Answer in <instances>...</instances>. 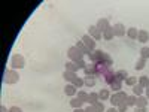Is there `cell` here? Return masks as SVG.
Here are the masks:
<instances>
[{"label": "cell", "instance_id": "26", "mask_svg": "<svg viewBox=\"0 0 149 112\" xmlns=\"http://www.w3.org/2000/svg\"><path fill=\"white\" fill-rule=\"evenodd\" d=\"M66 70H69V72H74V73H76V70H78L76 63H73V61H67V63H66Z\"/></svg>", "mask_w": 149, "mask_h": 112}, {"label": "cell", "instance_id": "41", "mask_svg": "<svg viewBox=\"0 0 149 112\" xmlns=\"http://www.w3.org/2000/svg\"><path fill=\"white\" fill-rule=\"evenodd\" d=\"M145 94H146V97L149 99V87H146V88H145Z\"/></svg>", "mask_w": 149, "mask_h": 112}, {"label": "cell", "instance_id": "42", "mask_svg": "<svg viewBox=\"0 0 149 112\" xmlns=\"http://www.w3.org/2000/svg\"><path fill=\"white\" fill-rule=\"evenodd\" d=\"M73 112H85V109H82V108H79V109H73Z\"/></svg>", "mask_w": 149, "mask_h": 112}, {"label": "cell", "instance_id": "8", "mask_svg": "<svg viewBox=\"0 0 149 112\" xmlns=\"http://www.w3.org/2000/svg\"><path fill=\"white\" fill-rule=\"evenodd\" d=\"M88 34L93 37L94 41H98V39H102V36H103V33L98 30L95 26H90V29H88Z\"/></svg>", "mask_w": 149, "mask_h": 112}, {"label": "cell", "instance_id": "27", "mask_svg": "<svg viewBox=\"0 0 149 112\" xmlns=\"http://www.w3.org/2000/svg\"><path fill=\"white\" fill-rule=\"evenodd\" d=\"M136 100H137V96H128L127 97V100H125V103H127V106H136Z\"/></svg>", "mask_w": 149, "mask_h": 112}, {"label": "cell", "instance_id": "34", "mask_svg": "<svg viewBox=\"0 0 149 112\" xmlns=\"http://www.w3.org/2000/svg\"><path fill=\"white\" fill-rule=\"evenodd\" d=\"M76 66H78V70L79 69H85L86 67V63H85L84 60H79V61H76Z\"/></svg>", "mask_w": 149, "mask_h": 112}, {"label": "cell", "instance_id": "38", "mask_svg": "<svg viewBox=\"0 0 149 112\" xmlns=\"http://www.w3.org/2000/svg\"><path fill=\"white\" fill-rule=\"evenodd\" d=\"M106 112H118V108H115V106H112V108H109Z\"/></svg>", "mask_w": 149, "mask_h": 112}, {"label": "cell", "instance_id": "4", "mask_svg": "<svg viewBox=\"0 0 149 112\" xmlns=\"http://www.w3.org/2000/svg\"><path fill=\"white\" fill-rule=\"evenodd\" d=\"M67 57L70 58V61H73V63H76V61H79V60H84V54L76 46H70L67 49Z\"/></svg>", "mask_w": 149, "mask_h": 112}, {"label": "cell", "instance_id": "23", "mask_svg": "<svg viewBox=\"0 0 149 112\" xmlns=\"http://www.w3.org/2000/svg\"><path fill=\"white\" fill-rule=\"evenodd\" d=\"M115 75H116V79L118 81H125L128 78V73L125 70H118V72H115Z\"/></svg>", "mask_w": 149, "mask_h": 112}, {"label": "cell", "instance_id": "7", "mask_svg": "<svg viewBox=\"0 0 149 112\" xmlns=\"http://www.w3.org/2000/svg\"><path fill=\"white\" fill-rule=\"evenodd\" d=\"M113 34L116 36V37H122V36H125V27H124V24H121V22H118V24H115L113 27Z\"/></svg>", "mask_w": 149, "mask_h": 112}, {"label": "cell", "instance_id": "13", "mask_svg": "<svg viewBox=\"0 0 149 112\" xmlns=\"http://www.w3.org/2000/svg\"><path fill=\"white\" fill-rule=\"evenodd\" d=\"M137 41L142 42V43H146L149 41V33L146 30H139V34H137Z\"/></svg>", "mask_w": 149, "mask_h": 112}, {"label": "cell", "instance_id": "35", "mask_svg": "<svg viewBox=\"0 0 149 112\" xmlns=\"http://www.w3.org/2000/svg\"><path fill=\"white\" fill-rule=\"evenodd\" d=\"M127 103H122V105H119L118 106V112H127Z\"/></svg>", "mask_w": 149, "mask_h": 112}, {"label": "cell", "instance_id": "5", "mask_svg": "<svg viewBox=\"0 0 149 112\" xmlns=\"http://www.w3.org/2000/svg\"><path fill=\"white\" fill-rule=\"evenodd\" d=\"M81 41H82V42L85 43V46L88 48L90 51H94V48H95V41L93 39V37H91L90 34H84Z\"/></svg>", "mask_w": 149, "mask_h": 112}, {"label": "cell", "instance_id": "30", "mask_svg": "<svg viewBox=\"0 0 149 112\" xmlns=\"http://www.w3.org/2000/svg\"><path fill=\"white\" fill-rule=\"evenodd\" d=\"M78 99H81L84 103H86V100H88V93H85L84 90L78 91Z\"/></svg>", "mask_w": 149, "mask_h": 112}, {"label": "cell", "instance_id": "11", "mask_svg": "<svg viewBox=\"0 0 149 112\" xmlns=\"http://www.w3.org/2000/svg\"><path fill=\"white\" fill-rule=\"evenodd\" d=\"M64 93H66V96L73 97L74 94L78 93V88H76V87H74L73 84H66V87H64Z\"/></svg>", "mask_w": 149, "mask_h": 112}, {"label": "cell", "instance_id": "21", "mask_svg": "<svg viewBox=\"0 0 149 112\" xmlns=\"http://www.w3.org/2000/svg\"><path fill=\"white\" fill-rule=\"evenodd\" d=\"M137 34H139V30L136 27H130L127 30V36L130 37V39H137Z\"/></svg>", "mask_w": 149, "mask_h": 112}, {"label": "cell", "instance_id": "14", "mask_svg": "<svg viewBox=\"0 0 149 112\" xmlns=\"http://www.w3.org/2000/svg\"><path fill=\"white\" fill-rule=\"evenodd\" d=\"M63 78H64V81H66V82L72 84V82L74 81V78H76V73H74V72H69V70H64Z\"/></svg>", "mask_w": 149, "mask_h": 112}, {"label": "cell", "instance_id": "3", "mask_svg": "<svg viewBox=\"0 0 149 112\" xmlns=\"http://www.w3.org/2000/svg\"><path fill=\"white\" fill-rule=\"evenodd\" d=\"M24 66H26V60H24V57L21 54H15L10 57V67L12 69H22Z\"/></svg>", "mask_w": 149, "mask_h": 112}, {"label": "cell", "instance_id": "36", "mask_svg": "<svg viewBox=\"0 0 149 112\" xmlns=\"http://www.w3.org/2000/svg\"><path fill=\"white\" fill-rule=\"evenodd\" d=\"M9 112H22V111L18 106H12V108H9Z\"/></svg>", "mask_w": 149, "mask_h": 112}, {"label": "cell", "instance_id": "31", "mask_svg": "<svg viewBox=\"0 0 149 112\" xmlns=\"http://www.w3.org/2000/svg\"><path fill=\"white\" fill-rule=\"evenodd\" d=\"M140 57L145 58V60L149 58V48H148V46H143V48L140 49Z\"/></svg>", "mask_w": 149, "mask_h": 112}, {"label": "cell", "instance_id": "12", "mask_svg": "<svg viewBox=\"0 0 149 112\" xmlns=\"http://www.w3.org/2000/svg\"><path fill=\"white\" fill-rule=\"evenodd\" d=\"M148 100H149V99L146 96H139L137 100H136V108H146Z\"/></svg>", "mask_w": 149, "mask_h": 112}, {"label": "cell", "instance_id": "10", "mask_svg": "<svg viewBox=\"0 0 149 112\" xmlns=\"http://www.w3.org/2000/svg\"><path fill=\"white\" fill-rule=\"evenodd\" d=\"M84 73H85V76H94L95 78V63L86 64V67L84 69Z\"/></svg>", "mask_w": 149, "mask_h": 112}, {"label": "cell", "instance_id": "9", "mask_svg": "<svg viewBox=\"0 0 149 112\" xmlns=\"http://www.w3.org/2000/svg\"><path fill=\"white\" fill-rule=\"evenodd\" d=\"M115 79H116V75H115V72L112 70V69H109V70H107V72L103 75V81H104L107 85H110V84L113 82Z\"/></svg>", "mask_w": 149, "mask_h": 112}, {"label": "cell", "instance_id": "24", "mask_svg": "<svg viewBox=\"0 0 149 112\" xmlns=\"http://www.w3.org/2000/svg\"><path fill=\"white\" fill-rule=\"evenodd\" d=\"M93 106V109H94V112H104L106 109H104V105H103V102H100L98 100L97 103H94V105H91Z\"/></svg>", "mask_w": 149, "mask_h": 112}, {"label": "cell", "instance_id": "17", "mask_svg": "<svg viewBox=\"0 0 149 112\" xmlns=\"http://www.w3.org/2000/svg\"><path fill=\"white\" fill-rule=\"evenodd\" d=\"M84 85L88 87V88H93V87L95 85V78L94 76H85L84 78Z\"/></svg>", "mask_w": 149, "mask_h": 112}, {"label": "cell", "instance_id": "28", "mask_svg": "<svg viewBox=\"0 0 149 112\" xmlns=\"http://www.w3.org/2000/svg\"><path fill=\"white\" fill-rule=\"evenodd\" d=\"M145 66H146V60L140 57V58L137 60V63H136V69H137V70H142V69H145Z\"/></svg>", "mask_w": 149, "mask_h": 112}, {"label": "cell", "instance_id": "18", "mask_svg": "<svg viewBox=\"0 0 149 112\" xmlns=\"http://www.w3.org/2000/svg\"><path fill=\"white\" fill-rule=\"evenodd\" d=\"M98 97H100V100L103 102V100H109L110 99V93H109V90L107 88H103L102 91H98Z\"/></svg>", "mask_w": 149, "mask_h": 112}, {"label": "cell", "instance_id": "15", "mask_svg": "<svg viewBox=\"0 0 149 112\" xmlns=\"http://www.w3.org/2000/svg\"><path fill=\"white\" fill-rule=\"evenodd\" d=\"M74 46H76V48L79 49V51H81V52H82L84 55H88L90 52H93V51H90V49H88V48L85 46V43H84L82 41H79V42H78L76 45H74Z\"/></svg>", "mask_w": 149, "mask_h": 112}, {"label": "cell", "instance_id": "39", "mask_svg": "<svg viewBox=\"0 0 149 112\" xmlns=\"http://www.w3.org/2000/svg\"><path fill=\"white\" fill-rule=\"evenodd\" d=\"M134 112H146V108H136Z\"/></svg>", "mask_w": 149, "mask_h": 112}, {"label": "cell", "instance_id": "40", "mask_svg": "<svg viewBox=\"0 0 149 112\" xmlns=\"http://www.w3.org/2000/svg\"><path fill=\"white\" fill-rule=\"evenodd\" d=\"M85 112H94V109H93V106L90 105L88 108H85Z\"/></svg>", "mask_w": 149, "mask_h": 112}, {"label": "cell", "instance_id": "25", "mask_svg": "<svg viewBox=\"0 0 149 112\" xmlns=\"http://www.w3.org/2000/svg\"><path fill=\"white\" fill-rule=\"evenodd\" d=\"M113 36H115V34H113V29L110 27V29H107V30L103 33V39H104V41H110V39H113Z\"/></svg>", "mask_w": 149, "mask_h": 112}, {"label": "cell", "instance_id": "6", "mask_svg": "<svg viewBox=\"0 0 149 112\" xmlns=\"http://www.w3.org/2000/svg\"><path fill=\"white\" fill-rule=\"evenodd\" d=\"M95 27L100 30L102 33H104L107 29H110V24H109V20L107 18H100L97 21V24H95Z\"/></svg>", "mask_w": 149, "mask_h": 112}, {"label": "cell", "instance_id": "19", "mask_svg": "<svg viewBox=\"0 0 149 112\" xmlns=\"http://www.w3.org/2000/svg\"><path fill=\"white\" fill-rule=\"evenodd\" d=\"M110 88L113 90L115 93H118V91H121V88H122V81H118V79H115L113 82L110 84Z\"/></svg>", "mask_w": 149, "mask_h": 112}, {"label": "cell", "instance_id": "29", "mask_svg": "<svg viewBox=\"0 0 149 112\" xmlns=\"http://www.w3.org/2000/svg\"><path fill=\"white\" fill-rule=\"evenodd\" d=\"M139 84L143 87V88L149 87V76H140V78H139Z\"/></svg>", "mask_w": 149, "mask_h": 112}, {"label": "cell", "instance_id": "2", "mask_svg": "<svg viewBox=\"0 0 149 112\" xmlns=\"http://www.w3.org/2000/svg\"><path fill=\"white\" fill-rule=\"evenodd\" d=\"M3 81H5V84H8V85L17 84V82L19 81V75H18V72H15L14 69H9V70L5 72V78H3Z\"/></svg>", "mask_w": 149, "mask_h": 112}, {"label": "cell", "instance_id": "16", "mask_svg": "<svg viewBox=\"0 0 149 112\" xmlns=\"http://www.w3.org/2000/svg\"><path fill=\"white\" fill-rule=\"evenodd\" d=\"M98 100H100V97H98V93H90V94H88V100H86V103H88V105H94V103H97Z\"/></svg>", "mask_w": 149, "mask_h": 112}, {"label": "cell", "instance_id": "37", "mask_svg": "<svg viewBox=\"0 0 149 112\" xmlns=\"http://www.w3.org/2000/svg\"><path fill=\"white\" fill-rule=\"evenodd\" d=\"M0 112H9V109L5 105H2V106H0Z\"/></svg>", "mask_w": 149, "mask_h": 112}, {"label": "cell", "instance_id": "20", "mask_svg": "<svg viewBox=\"0 0 149 112\" xmlns=\"http://www.w3.org/2000/svg\"><path fill=\"white\" fill-rule=\"evenodd\" d=\"M82 105H84V102L81 100V99H72L70 100V106L73 108V109H79V108H82Z\"/></svg>", "mask_w": 149, "mask_h": 112}, {"label": "cell", "instance_id": "1", "mask_svg": "<svg viewBox=\"0 0 149 112\" xmlns=\"http://www.w3.org/2000/svg\"><path fill=\"white\" fill-rule=\"evenodd\" d=\"M127 97H128V94H125L124 91H118V93H115V94H112L110 96V99H109V102L112 103V106H115V108H118L119 105H122V103H125V100H127Z\"/></svg>", "mask_w": 149, "mask_h": 112}, {"label": "cell", "instance_id": "33", "mask_svg": "<svg viewBox=\"0 0 149 112\" xmlns=\"http://www.w3.org/2000/svg\"><path fill=\"white\" fill-rule=\"evenodd\" d=\"M125 84H127V85H130V87H134L136 84H137V78H134V76H128V78L125 79Z\"/></svg>", "mask_w": 149, "mask_h": 112}, {"label": "cell", "instance_id": "32", "mask_svg": "<svg viewBox=\"0 0 149 112\" xmlns=\"http://www.w3.org/2000/svg\"><path fill=\"white\" fill-rule=\"evenodd\" d=\"M72 84H73L74 87H76V88H81V87H84V79H82V78H79V76H76Z\"/></svg>", "mask_w": 149, "mask_h": 112}, {"label": "cell", "instance_id": "22", "mask_svg": "<svg viewBox=\"0 0 149 112\" xmlns=\"http://www.w3.org/2000/svg\"><path fill=\"white\" fill-rule=\"evenodd\" d=\"M143 91H145V88H143V87H142L139 82L133 87V93H134V96H137V97H139V96H142V94H143Z\"/></svg>", "mask_w": 149, "mask_h": 112}]
</instances>
